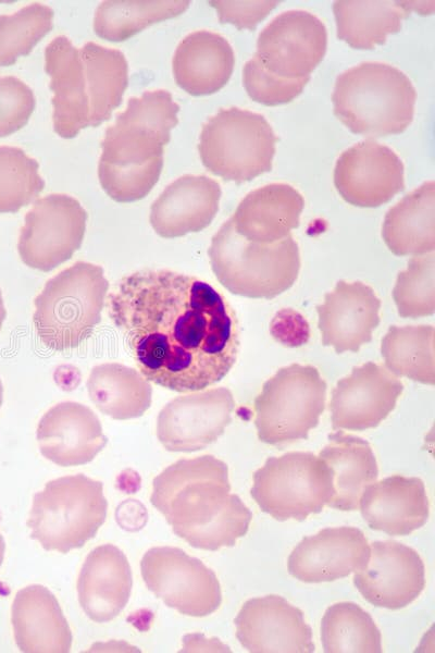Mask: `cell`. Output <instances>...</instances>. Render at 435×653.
I'll return each mask as SVG.
<instances>
[{
  "instance_id": "obj_6",
  "label": "cell",
  "mask_w": 435,
  "mask_h": 653,
  "mask_svg": "<svg viewBox=\"0 0 435 653\" xmlns=\"http://www.w3.org/2000/svg\"><path fill=\"white\" fill-rule=\"evenodd\" d=\"M212 271L231 293L271 299L295 283L300 254L291 235L259 244L239 235L229 218L213 235L208 249Z\"/></svg>"
},
{
  "instance_id": "obj_13",
  "label": "cell",
  "mask_w": 435,
  "mask_h": 653,
  "mask_svg": "<svg viewBox=\"0 0 435 653\" xmlns=\"http://www.w3.org/2000/svg\"><path fill=\"white\" fill-rule=\"evenodd\" d=\"M87 212L65 194H50L34 202L21 229L17 250L22 261L49 272L71 259L80 247Z\"/></svg>"
},
{
  "instance_id": "obj_22",
  "label": "cell",
  "mask_w": 435,
  "mask_h": 653,
  "mask_svg": "<svg viewBox=\"0 0 435 653\" xmlns=\"http://www.w3.org/2000/svg\"><path fill=\"white\" fill-rule=\"evenodd\" d=\"M37 441L44 457L58 466H79L91 461L108 439L96 414L76 402L51 407L37 427Z\"/></svg>"
},
{
  "instance_id": "obj_3",
  "label": "cell",
  "mask_w": 435,
  "mask_h": 653,
  "mask_svg": "<svg viewBox=\"0 0 435 653\" xmlns=\"http://www.w3.org/2000/svg\"><path fill=\"white\" fill-rule=\"evenodd\" d=\"M45 70L53 94V128L63 138L109 120L128 85V64L120 50L91 41L77 48L66 36L46 47Z\"/></svg>"
},
{
  "instance_id": "obj_11",
  "label": "cell",
  "mask_w": 435,
  "mask_h": 653,
  "mask_svg": "<svg viewBox=\"0 0 435 653\" xmlns=\"http://www.w3.org/2000/svg\"><path fill=\"white\" fill-rule=\"evenodd\" d=\"M333 493L330 468L310 452L269 457L253 473L250 491L261 510L279 521L320 513Z\"/></svg>"
},
{
  "instance_id": "obj_37",
  "label": "cell",
  "mask_w": 435,
  "mask_h": 653,
  "mask_svg": "<svg viewBox=\"0 0 435 653\" xmlns=\"http://www.w3.org/2000/svg\"><path fill=\"white\" fill-rule=\"evenodd\" d=\"M53 10L41 3L28 4L13 14L0 15V66L27 56L53 26Z\"/></svg>"
},
{
  "instance_id": "obj_17",
  "label": "cell",
  "mask_w": 435,
  "mask_h": 653,
  "mask_svg": "<svg viewBox=\"0 0 435 653\" xmlns=\"http://www.w3.org/2000/svg\"><path fill=\"white\" fill-rule=\"evenodd\" d=\"M366 565L355 571L353 584L374 606L400 609L425 587V567L415 550L393 540L371 544Z\"/></svg>"
},
{
  "instance_id": "obj_2",
  "label": "cell",
  "mask_w": 435,
  "mask_h": 653,
  "mask_svg": "<svg viewBox=\"0 0 435 653\" xmlns=\"http://www.w3.org/2000/svg\"><path fill=\"white\" fill-rule=\"evenodd\" d=\"M150 503L177 537L207 551L234 546L252 518L239 496L231 493L227 465L213 455L166 467L152 481Z\"/></svg>"
},
{
  "instance_id": "obj_38",
  "label": "cell",
  "mask_w": 435,
  "mask_h": 653,
  "mask_svg": "<svg viewBox=\"0 0 435 653\" xmlns=\"http://www.w3.org/2000/svg\"><path fill=\"white\" fill-rule=\"evenodd\" d=\"M393 298L402 318H420L435 310L434 254L413 256L405 271L398 273Z\"/></svg>"
},
{
  "instance_id": "obj_15",
  "label": "cell",
  "mask_w": 435,
  "mask_h": 653,
  "mask_svg": "<svg viewBox=\"0 0 435 653\" xmlns=\"http://www.w3.org/2000/svg\"><path fill=\"white\" fill-rule=\"evenodd\" d=\"M234 408L233 394L226 387L177 396L158 415V440L169 452L202 449L224 433Z\"/></svg>"
},
{
  "instance_id": "obj_29",
  "label": "cell",
  "mask_w": 435,
  "mask_h": 653,
  "mask_svg": "<svg viewBox=\"0 0 435 653\" xmlns=\"http://www.w3.org/2000/svg\"><path fill=\"white\" fill-rule=\"evenodd\" d=\"M319 457L333 478L334 493L327 506L340 510L358 509L364 488L378 477L376 458L369 442L338 431L328 435V443Z\"/></svg>"
},
{
  "instance_id": "obj_5",
  "label": "cell",
  "mask_w": 435,
  "mask_h": 653,
  "mask_svg": "<svg viewBox=\"0 0 435 653\" xmlns=\"http://www.w3.org/2000/svg\"><path fill=\"white\" fill-rule=\"evenodd\" d=\"M415 100L409 77L382 62H362L339 74L332 96L336 118L366 137L402 133L413 120Z\"/></svg>"
},
{
  "instance_id": "obj_39",
  "label": "cell",
  "mask_w": 435,
  "mask_h": 653,
  "mask_svg": "<svg viewBox=\"0 0 435 653\" xmlns=\"http://www.w3.org/2000/svg\"><path fill=\"white\" fill-rule=\"evenodd\" d=\"M310 77L286 79L266 71L253 56L243 70V83L249 97L265 106H277L294 100L301 94Z\"/></svg>"
},
{
  "instance_id": "obj_25",
  "label": "cell",
  "mask_w": 435,
  "mask_h": 653,
  "mask_svg": "<svg viewBox=\"0 0 435 653\" xmlns=\"http://www.w3.org/2000/svg\"><path fill=\"white\" fill-rule=\"evenodd\" d=\"M132 586L125 554L113 544L97 546L87 555L78 576L79 605L91 620L108 623L125 608Z\"/></svg>"
},
{
  "instance_id": "obj_34",
  "label": "cell",
  "mask_w": 435,
  "mask_h": 653,
  "mask_svg": "<svg viewBox=\"0 0 435 653\" xmlns=\"http://www.w3.org/2000/svg\"><path fill=\"white\" fill-rule=\"evenodd\" d=\"M381 353L386 368L396 377L434 384V328L393 325L382 340Z\"/></svg>"
},
{
  "instance_id": "obj_14",
  "label": "cell",
  "mask_w": 435,
  "mask_h": 653,
  "mask_svg": "<svg viewBox=\"0 0 435 653\" xmlns=\"http://www.w3.org/2000/svg\"><path fill=\"white\" fill-rule=\"evenodd\" d=\"M327 32L307 11L290 10L274 17L259 34L256 57L270 73L286 79L310 77L323 60Z\"/></svg>"
},
{
  "instance_id": "obj_1",
  "label": "cell",
  "mask_w": 435,
  "mask_h": 653,
  "mask_svg": "<svg viewBox=\"0 0 435 653\" xmlns=\"http://www.w3.org/2000/svg\"><path fill=\"white\" fill-rule=\"evenodd\" d=\"M109 316L140 373L171 391H201L234 366L239 330L234 309L209 283L165 269L124 276Z\"/></svg>"
},
{
  "instance_id": "obj_16",
  "label": "cell",
  "mask_w": 435,
  "mask_h": 653,
  "mask_svg": "<svg viewBox=\"0 0 435 653\" xmlns=\"http://www.w3.org/2000/svg\"><path fill=\"white\" fill-rule=\"evenodd\" d=\"M334 184L350 205L378 207L403 189V164L389 147L363 140L341 152L335 164Z\"/></svg>"
},
{
  "instance_id": "obj_26",
  "label": "cell",
  "mask_w": 435,
  "mask_h": 653,
  "mask_svg": "<svg viewBox=\"0 0 435 653\" xmlns=\"http://www.w3.org/2000/svg\"><path fill=\"white\" fill-rule=\"evenodd\" d=\"M304 207L301 194L285 183H271L248 193L231 217L249 242L273 244L298 227Z\"/></svg>"
},
{
  "instance_id": "obj_32",
  "label": "cell",
  "mask_w": 435,
  "mask_h": 653,
  "mask_svg": "<svg viewBox=\"0 0 435 653\" xmlns=\"http://www.w3.org/2000/svg\"><path fill=\"white\" fill-rule=\"evenodd\" d=\"M337 37L355 49H373L398 33L409 14L399 1L339 0L333 4Z\"/></svg>"
},
{
  "instance_id": "obj_41",
  "label": "cell",
  "mask_w": 435,
  "mask_h": 653,
  "mask_svg": "<svg viewBox=\"0 0 435 653\" xmlns=\"http://www.w3.org/2000/svg\"><path fill=\"white\" fill-rule=\"evenodd\" d=\"M221 23H231L238 29H254L279 1H210Z\"/></svg>"
},
{
  "instance_id": "obj_21",
  "label": "cell",
  "mask_w": 435,
  "mask_h": 653,
  "mask_svg": "<svg viewBox=\"0 0 435 653\" xmlns=\"http://www.w3.org/2000/svg\"><path fill=\"white\" fill-rule=\"evenodd\" d=\"M380 309L381 300L372 287L362 282L338 281L316 307L323 345L333 346L339 354L358 352L371 341L380 323Z\"/></svg>"
},
{
  "instance_id": "obj_44",
  "label": "cell",
  "mask_w": 435,
  "mask_h": 653,
  "mask_svg": "<svg viewBox=\"0 0 435 653\" xmlns=\"http://www.w3.org/2000/svg\"><path fill=\"white\" fill-rule=\"evenodd\" d=\"M2 401H3V386H2V382L0 380V407L2 405Z\"/></svg>"
},
{
  "instance_id": "obj_31",
  "label": "cell",
  "mask_w": 435,
  "mask_h": 653,
  "mask_svg": "<svg viewBox=\"0 0 435 653\" xmlns=\"http://www.w3.org/2000/svg\"><path fill=\"white\" fill-rule=\"evenodd\" d=\"M91 402L115 420L138 418L151 405L152 387L136 369L117 362L95 366L88 377Z\"/></svg>"
},
{
  "instance_id": "obj_18",
  "label": "cell",
  "mask_w": 435,
  "mask_h": 653,
  "mask_svg": "<svg viewBox=\"0 0 435 653\" xmlns=\"http://www.w3.org/2000/svg\"><path fill=\"white\" fill-rule=\"evenodd\" d=\"M402 390V382L382 365L355 367L332 392L333 429L363 431L377 427L395 408Z\"/></svg>"
},
{
  "instance_id": "obj_36",
  "label": "cell",
  "mask_w": 435,
  "mask_h": 653,
  "mask_svg": "<svg viewBox=\"0 0 435 653\" xmlns=\"http://www.w3.org/2000/svg\"><path fill=\"white\" fill-rule=\"evenodd\" d=\"M39 163L18 147L0 146V213H14L45 187Z\"/></svg>"
},
{
  "instance_id": "obj_27",
  "label": "cell",
  "mask_w": 435,
  "mask_h": 653,
  "mask_svg": "<svg viewBox=\"0 0 435 653\" xmlns=\"http://www.w3.org/2000/svg\"><path fill=\"white\" fill-rule=\"evenodd\" d=\"M12 626L20 651L66 653L73 636L57 597L44 586L20 590L12 604Z\"/></svg>"
},
{
  "instance_id": "obj_35",
  "label": "cell",
  "mask_w": 435,
  "mask_h": 653,
  "mask_svg": "<svg viewBox=\"0 0 435 653\" xmlns=\"http://www.w3.org/2000/svg\"><path fill=\"white\" fill-rule=\"evenodd\" d=\"M326 653H381L382 634L371 615L352 602L331 605L321 621Z\"/></svg>"
},
{
  "instance_id": "obj_7",
  "label": "cell",
  "mask_w": 435,
  "mask_h": 653,
  "mask_svg": "<svg viewBox=\"0 0 435 653\" xmlns=\"http://www.w3.org/2000/svg\"><path fill=\"white\" fill-rule=\"evenodd\" d=\"M109 289L103 269L77 261L45 284L34 300V324L41 342L58 352L88 338L101 321Z\"/></svg>"
},
{
  "instance_id": "obj_33",
  "label": "cell",
  "mask_w": 435,
  "mask_h": 653,
  "mask_svg": "<svg viewBox=\"0 0 435 653\" xmlns=\"http://www.w3.org/2000/svg\"><path fill=\"white\" fill-rule=\"evenodd\" d=\"M189 3L179 0H107L95 12L94 29L102 39L122 41L153 23L182 14Z\"/></svg>"
},
{
  "instance_id": "obj_19",
  "label": "cell",
  "mask_w": 435,
  "mask_h": 653,
  "mask_svg": "<svg viewBox=\"0 0 435 653\" xmlns=\"http://www.w3.org/2000/svg\"><path fill=\"white\" fill-rule=\"evenodd\" d=\"M235 626L238 641L252 653H312L315 650L303 613L279 595L245 602Z\"/></svg>"
},
{
  "instance_id": "obj_9",
  "label": "cell",
  "mask_w": 435,
  "mask_h": 653,
  "mask_svg": "<svg viewBox=\"0 0 435 653\" xmlns=\"http://www.w3.org/2000/svg\"><path fill=\"white\" fill-rule=\"evenodd\" d=\"M277 140L262 114L232 107L203 124L198 150L212 174L240 184L271 171Z\"/></svg>"
},
{
  "instance_id": "obj_28",
  "label": "cell",
  "mask_w": 435,
  "mask_h": 653,
  "mask_svg": "<svg viewBox=\"0 0 435 653\" xmlns=\"http://www.w3.org/2000/svg\"><path fill=\"white\" fill-rule=\"evenodd\" d=\"M172 65L175 82L182 89L192 96L210 95L228 82L235 54L220 34L196 30L179 42Z\"/></svg>"
},
{
  "instance_id": "obj_4",
  "label": "cell",
  "mask_w": 435,
  "mask_h": 653,
  "mask_svg": "<svg viewBox=\"0 0 435 653\" xmlns=\"http://www.w3.org/2000/svg\"><path fill=\"white\" fill-rule=\"evenodd\" d=\"M179 106L164 89L130 97L127 108L105 130L98 165L101 187L115 201L147 196L163 167V147L178 123Z\"/></svg>"
},
{
  "instance_id": "obj_43",
  "label": "cell",
  "mask_w": 435,
  "mask_h": 653,
  "mask_svg": "<svg viewBox=\"0 0 435 653\" xmlns=\"http://www.w3.org/2000/svg\"><path fill=\"white\" fill-rule=\"evenodd\" d=\"M4 551H5V543H4L3 537L0 533V566L3 562Z\"/></svg>"
},
{
  "instance_id": "obj_24",
  "label": "cell",
  "mask_w": 435,
  "mask_h": 653,
  "mask_svg": "<svg viewBox=\"0 0 435 653\" xmlns=\"http://www.w3.org/2000/svg\"><path fill=\"white\" fill-rule=\"evenodd\" d=\"M359 506L371 529L393 537L408 535L423 527L430 515L424 482L399 475L365 486Z\"/></svg>"
},
{
  "instance_id": "obj_12",
  "label": "cell",
  "mask_w": 435,
  "mask_h": 653,
  "mask_svg": "<svg viewBox=\"0 0 435 653\" xmlns=\"http://www.w3.org/2000/svg\"><path fill=\"white\" fill-rule=\"evenodd\" d=\"M140 572L147 588L166 606L183 615L204 617L222 603L221 586L214 571L178 547L148 550L141 558Z\"/></svg>"
},
{
  "instance_id": "obj_40",
  "label": "cell",
  "mask_w": 435,
  "mask_h": 653,
  "mask_svg": "<svg viewBox=\"0 0 435 653\" xmlns=\"http://www.w3.org/2000/svg\"><path fill=\"white\" fill-rule=\"evenodd\" d=\"M36 100L33 90L14 76H0V137L22 128L29 120Z\"/></svg>"
},
{
  "instance_id": "obj_30",
  "label": "cell",
  "mask_w": 435,
  "mask_h": 653,
  "mask_svg": "<svg viewBox=\"0 0 435 653\" xmlns=\"http://www.w3.org/2000/svg\"><path fill=\"white\" fill-rule=\"evenodd\" d=\"M382 236L397 256H421L435 248V184L433 181L406 195L384 219Z\"/></svg>"
},
{
  "instance_id": "obj_42",
  "label": "cell",
  "mask_w": 435,
  "mask_h": 653,
  "mask_svg": "<svg viewBox=\"0 0 435 653\" xmlns=\"http://www.w3.org/2000/svg\"><path fill=\"white\" fill-rule=\"evenodd\" d=\"M7 317V310L4 307V303H3V298H2V293L0 291V330L2 328L3 321Z\"/></svg>"
},
{
  "instance_id": "obj_23",
  "label": "cell",
  "mask_w": 435,
  "mask_h": 653,
  "mask_svg": "<svg viewBox=\"0 0 435 653\" xmlns=\"http://www.w3.org/2000/svg\"><path fill=\"white\" fill-rule=\"evenodd\" d=\"M220 184L206 176L185 174L169 184L150 208V224L164 238L206 229L219 210Z\"/></svg>"
},
{
  "instance_id": "obj_20",
  "label": "cell",
  "mask_w": 435,
  "mask_h": 653,
  "mask_svg": "<svg viewBox=\"0 0 435 653\" xmlns=\"http://www.w3.org/2000/svg\"><path fill=\"white\" fill-rule=\"evenodd\" d=\"M370 552L360 529L325 528L297 544L287 560L288 572L307 583L334 581L363 568Z\"/></svg>"
},
{
  "instance_id": "obj_8",
  "label": "cell",
  "mask_w": 435,
  "mask_h": 653,
  "mask_svg": "<svg viewBox=\"0 0 435 653\" xmlns=\"http://www.w3.org/2000/svg\"><path fill=\"white\" fill-rule=\"evenodd\" d=\"M107 508L102 482L83 473L51 480L33 497L30 538L46 551L79 549L103 525Z\"/></svg>"
},
{
  "instance_id": "obj_10",
  "label": "cell",
  "mask_w": 435,
  "mask_h": 653,
  "mask_svg": "<svg viewBox=\"0 0 435 653\" xmlns=\"http://www.w3.org/2000/svg\"><path fill=\"white\" fill-rule=\"evenodd\" d=\"M326 382L313 366L279 369L254 399L258 438L278 445L307 439L325 408Z\"/></svg>"
}]
</instances>
